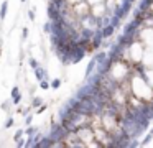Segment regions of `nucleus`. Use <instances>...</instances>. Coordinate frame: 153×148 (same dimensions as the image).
<instances>
[{
  "label": "nucleus",
  "instance_id": "nucleus-3",
  "mask_svg": "<svg viewBox=\"0 0 153 148\" xmlns=\"http://www.w3.org/2000/svg\"><path fill=\"white\" fill-rule=\"evenodd\" d=\"M7 10H8V2H4V3H2V7H0V18H2V20L7 16Z\"/></svg>",
  "mask_w": 153,
  "mask_h": 148
},
{
  "label": "nucleus",
  "instance_id": "nucleus-2",
  "mask_svg": "<svg viewBox=\"0 0 153 148\" xmlns=\"http://www.w3.org/2000/svg\"><path fill=\"white\" fill-rule=\"evenodd\" d=\"M35 76H36L38 81H43V79H46V71H45L43 68H40V66H38V68L35 69Z\"/></svg>",
  "mask_w": 153,
  "mask_h": 148
},
{
  "label": "nucleus",
  "instance_id": "nucleus-18",
  "mask_svg": "<svg viewBox=\"0 0 153 148\" xmlns=\"http://www.w3.org/2000/svg\"><path fill=\"white\" fill-rule=\"evenodd\" d=\"M22 2H27V0H22Z\"/></svg>",
  "mask_w": 153,
  "mask_h": 148
},
{
  "label": "nucleus",
  "instance_id": "nucleus-7",
  "mask_svg": "<svg viewBox=\"0 0 153 148\" xmlns=\"http://www.w3.org/2000/svg\"><path fill=\"white\" fill-rule=\"evenodd\" d=\"M40 87H41V89H45V91H46V89H50V84H48V81H46V79L40 81Z\"/></svg>",
  "mask_w": 153,
  "mask_h": 148
},
{
  "label": "nucleus",
  "instance_id": "nucleus-1",
  "mask_svg": "<svg viewBox=\"0 0 153 148\" xmlns=\"http://www.w3.org/2000/svg\"><path fill=\"white\" fill-rule=\"evenodd\" d=\"M20 100H22L20 89H18V87H13V89H12V102H13V104H20Z\"/></svg>",
  "mask_w": 153,
  "mask_h": 148
},
{
  "label": "nucleus",
  "instance_id": "nucleus-11",
  "mask_svg": "<svg viewBox=\"0 0 153 148\" xmlns=\"http://www.w3.org/2000/svg\"><path fill=\"white\" fill-rule=\"evenodd\" d=\"M28 62H30V66H31V68H33V69H36L38 66H40V64H38V61H35V59H30V61H28Z\"/></svg>",
  "mask_w": 153,
  "mask_h": 148
},
{
  "label": "nucleus",
  "instance_id": "nucleus-17",
  "mask_svg": "<svg viewBox=\"0 0 153 148\" xmlns=\"http://www.w3.org/2000/svg\"><path fill=\"white\" fill-rule=\"evenodd\" d=\"M8 104H10V102H8V100H5L4 104H2V107H4V109H7V107H8Z\"/></svg>",
  "mask_w": 153,
  "mask_h": 148
},
{
  "label": "nucleus",
  "instance_id": "nucleus-9",
  "mask_svg": "<svg viewBox=\"0 0 153 148\" xmlns=\"http://www.w3.org/2000/svg\"><path fill=\"white\" fill-rule=\"evenodd\" d=\"M23 137V130H17V133H15V137H13V140L17 141V140H20V138Z\"/></svg>",
  "mask_w": 153,
  "mask_h": 148
},
{
  "label": "nucleus",
  "instance_id": "nucleus-6",
  "mask_svg": "<svg viewBox=\"0 0 153 148\" xmlns=\"http://www.w3.org/2000/svg\"><path fill=\"white\" fill-rule=\"evenodd\" d=\"M43 30H45V33H51V20L43 25Z\"/></svg>",
  "mask_w": 153,
  "mask_h": 148
},
{
  "label": "nucleus",
  "instance_id": "nucleus-5",
  "mask_svg": "<svg viewBox=\"0 0 153 148\" xmlns=\"http://www.w3.org/2000/svg\"><path fill=\"white\" fill-rule=\"evenodd\" d=\"M61 86V79H53V81H51V87L53 89H58Z\"/></svg>",
  "mask_w": 153,
  "mask_h": 148
},
{
  "label": "nucleus",
  "instance_id": "nucleus-8",
  "mask_svg": "<svg viewBox=\"0 0 153 148\" xmlns=\"http://www.w3.org/2000/svg\"><path fill=\"white\" fill-rule=\"evenodd\" d=\"M5 128H10V127H13V118H7V122H5V125H4Z\"/></svg>",
  "mask_w": 153,
  "mask_h": 148
},
{
  "label": "nucleus",
  "instance_id": "nucleus-14",
  "mask_svg": "<svg viewBox=\"0 0 153 148\" xmlns=\"http://www.w3.org/2000/svg\"><path fill=\"white\" fill-rule=\"evenodd\" d=\"M31 118H33L31 115H27V118H25V123H27V125H30V123H31Z\"/></svg>",
  "mask_w": 153,
  "mask_h": 148
},
{
  "label": "nucleus",
  "instance_id": "nucleus-13",
  "mask_svg": "<svg viewBox=\"0 0 153 148\" xmlns=\"http://www.w3.org/2000/svg\"><path fill=\"white\" fill-rule=\"evenodd\" d=\"M25 143H27V141H25L23 138H20V140H17V145H18V147H25Z\"/></svg>",
  "mask_w": 153,
  "mask_h": 148
},
{
  "label": "nucleus",
  "instance_id": "nucleus-4",
  "mask_svg": "<svg viewBox=\"0 0 153 148\" xmlns=\"http://www.w3.org/2000/svg\"><path fill=\"white\" fill-rule=\"evenodd\" d=\"M31 105H33V107H41V105H43V100H41V97H35L33 102H31Z\"/></svg>",
  "mask_w": 153,
  "mask_h": 148
},
{
  "label": "nucleus",
  "instance_id": "nucleus-10",
  "mask_svg": "<svg viewBox=\"0 0 153 148\" xmlns=\"http://www.w3.org/2000/svg\"><path fill=\"white\" fill-rule=\"evenodd\" d=\"M35 132H36V130H35V128H33V127H28V128H27V130H25V133H27V135H28V137H31V135H35Z\"/></svg>",
  "mask_w": 153,
  "mask_h": 148
},
{
  "label": "nucleus",
  "instance_id": "nucleus-15",
  "mask_svg": "<svg viewBox=\"0 0 153 148\" xmlns=\"http://www.w3.org/2000/svg\"><path fill=\"white\" fill-rule=\"evenodd\" d=\"M45 109H46V105H41V107L38 109V112H36V114H43V112H45Z\"/></svg>",
  "mask_w": 153,
  "mask_h": 148
},
{
  "label": "nucleus",
  "instance_id": "nucleus-16",
  "mask_svg": "<svg viewBox=\"0 0 153 148\" xmlns=\"http://www.w3.org/2000/svg\"><path fill=\"white\" fill-rule=\"evenodd\" d=\"M28 18H30V20H35V13H33V12H28Z\"/></svg>",
  "mask_w": 153,
  "mask_h": 148
},
{
  "label": "nucleus",
  "instance_id": "nucleus-12",
  "mask_svg": "<svg viewBox=\"0 0 153 148\" xmlns=\"http://www.w3.org/2000/svg\"><path fill=\"white\" fill-rule=\"evenodd\" d=\"M28 38V28H23V31H22V39H27Z\"/></svg>",
  "mask_w": 153,
  "mask_h": 148
}]
</instances>
